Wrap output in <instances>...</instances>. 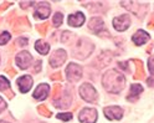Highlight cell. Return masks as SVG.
<instances>
[{
	"mask_svg": "<svg viewBox=\"0 0 154 123\" xmlns=\"http://www.w3.org/2000/svg\"><path fill=\"white\" fill-rule=\"evenodd\" d=\"M85 23V15L82 13H76L69 16V25L73 27H79Z\"/></svg>",
	"mask_w": 154,
	"mask_h": 123,
	"instance_id": "2e32d148",
	"label": "cell"
},
{
	"mask_svg": "<svg viewBox=\"0 0 154 123\" xmlns=\"http://www.w3.org/2000/svg\"><path fill=\"white\" fill-rule=\"evenodd\" d=\"M0 123H8V122H4V121H0Z\"/></svg>",
	"mask_w": 154,
	"mask_h": 123,
	"instance_id": "f1b7e54d",
	"label": "cell"
},
{
	"mask_svg": "<svg viewBox=\"0 0 154 123\" xmlns=\"http://www.w3.org/2000/svg\"><path fill=\"white\" fill-rule=\"evenodd\" d=\"M16 44L19 46H26L27 45V39L26 37H19V39L16 40Z\"/></svg>",
	"mask_w": 154,
	"mask_h": 123,
	"instance_id": "d4e9b609",
	"label": "cell"
},
{
	"mask_svg": "<svg viewBox=\"0 0 154 123\" xmlns=\"http://www.w3.org/2000/svg\"><path fill=\"white\" fill-rule=\"evenodd\" d=\"M131 25V16L129 15H121L113 19V26L117 31L127 30Z\"/></svg>",
	"mask_w": 154,
	"mask_h": 123,
	"instance_id": "5b68a950",
	"label": "cell"
},
{
	"mask_svg": "<svg viewBox=\"0 0 154 123\" xmlns=\"http://www.w3.org/2000/svg\"><path fill=\"white\" fill-rule=\"evenodd\" d=\"M90 29L94 32L100 35L102 30H104V24H103V20L100 17H92L91 21H90Z\"/></svg>",
	"mask_w": 154,
	"mask_h": 123,
	"instance_id": "5bb4252c",
	"label": "cell"
},
{
	"mask_svg": "<svg viewBox=\"0 0 154 123\" xmlns=\"http://www.w3.org/2000/svg\"><path fill=\"white\" fill-rule=\"evenodd\" d=\"M79 119L82 123H96V121H97V111L94 108H83L80 113Z\"/></svg>",
	"mask_w": 154,
	"mask_h": 123,
	"instance_id": "8992f818",
	"label": "cell"
},
{
	"mask_svg": "<svg viewBox=\"0 0 154 123\" xmlns=\"http://www.w3.org/2000/svg\"><path fill=\"white\" fill-rule=\"evenodd\" d=\"M148 85H149V86H153V85H154V80L149 78V80H148Z\"/></svg>",
	"mask_w": 154,
	"mask_h": 123,
	"instance_id": "83f0119b",
	"label": "cell"
},
{
	"mask_svg": "<svg viewBox=\"0 0 154 123\" xmlns=\"http://www.w3.org/2000/svg\"><path fill=\"white\" fill-rule=\"evenodd\" d=\"M47 24H44V26H37V30L40 31V32H42V34H45L46 32V29H47Z\"/></svg>",
	"mask_w": 154,
	"mask_h": 123,
	"instance_id": "4316f807",
	"label": "cell"
},
{
	"mask_svg": "<svg viewBox=\"0 0 154 123\" xmlns=\"http://www.w3.org/2000/svg\"><path fill=\"white\" fill-rule=\"evenodd\" d=\"M93 51V45L88 41V40H86V39H81L79 41V44L76 45L75 47V56L76 57H79V59H85V57H87V56Z\"/></svg>",
	"mask_w": 154,
	"mask_h": 123,
	"instance_id": "7a4b0ae2",
	"label": "cell"
},
{
	"mask_svg": "<svg viewBox=\"0 0 154 123\" xmlns=\"http://www.w3.org/2000/svg\"><path fill=\"white\" fill-rule=\"evenodd\" d=\"M148 67H149V71L152 72V75H154V56L148 60Z\"/></svg>",
	"mask_w": 154,
	"mask_h": 123,
	"instance_id": "cb8c5ba5",
	"label": "cell"
},
{
	"mask_svg": "<svg viewBox=\"0 0 154 123\" xmlns=\"http://www.w3.org/2000/svg\"><path fill=\"white\" fill-rule=\"evenodd\" d=\"M35 49H36V51L38 54L47 55V54H49V51H50V45L47 42H45V41H42V40H38V41H36Z\"/></svg>",
	"mask_w": 154,
	"mask_h": 123,
	"instance_id": "ac0fdd59",
	"label": "cell"
},
{
	"mask_svg": "<svg viewBox=\"0 0 154 123\" xmlns=\"http://www.w3.org/2000/svg\"><path fill=\"white\" fill-rule=\"evenodd\" d=\"M66 57H67V55L65 50H56L50 57V65L52 67H59V66H61L65 62Z\"/></svg>",
	"mask_w": 154,
	"mask_h": 123,
	"instance_id": "8fae6325",
	"label": "cell"
},
{
	"mask_svg": "<svg viewBox=\"0 0 154 123\" xmlns=\"http://www.w3.org/2000/svg\"><path fill=\"white\" fill-rule=\"evenodd\" d=\"M148 40H149V35H148V32L143 31V30L137 31L136 34L133 35V37H132V41L136 44V45H138V46L144 45Z\"/></svg>",
	"mask_w": 154,
	"mask_h": 123,
	"instance_id": "9a60e30c",
	"label": "cell"
},
{
	"mask_svg": "<svg viewBox=\"0 0 154 123\" xmlns=\"http://www.w3.org/2000/svg\"><path fill=\"white\" fill-rule=\"evenodd\" d=\"M38 112H40V113H42V115L44 116H46V117H50L51 116V112L49 111V109H47L45 106H38Z\"/></svg>",
	"mask_w": 154,
	"mask_h": 123,
	"instance_id": "603a6c76",
	"label": "cell"
},
{
	"mask_svg": "<svg viewBox=\"0 0 154 123\" xmlns=\"http://www.w3.org/2000/svg\"><path fill=\"white\" fill-rule=\"evenodd\" d=\"M66 77L70 82H77L82 78V67L80 65L70 63L66 67Z\"/></svg>",
	"mask_w": 154,
	"mask_h": 123,
	"instance_id": "277c9868",
	"label": "cell"
},
{
	"mask_svg": "<svg viewBox=\"0 0 154 123\" xmlns=\"http://www.w3.org/2000/svg\"><path fill=\"white\" fill-rule=\"evenodd\" d=\"M57 118L62 119V121H70V119H72V113H59Z\"/></svg>",
	"mask_w": 154,
	"mask_h": 123,
	"instance_id": "7402d4cb",
	"label": "cell"
},
{
	"mask_svg": "<svg viewBox=\"0 0 154 123\" xmlns=\"http://www.w3.org/2000/svg\"><path fill=\"white\" fill-rule=\"evenodd\" d=\"M51 13V6L49 3H40L35 8V17L37 19H47Z\"/></svg>",
	"mask_w": 154,
	"mask_h": 123,
	"instance_id": "30bf717a",
	"label": "cell"
},
{
	"mask_svg": "<svg viewBox=\"0 0 154 123\" xmlns=\"http://www.w3.org/2000/svg\"><path fill=\"white\" fill-rule=\"evenodd\" d=\"M102 85L103 87L111 93H119L126 85V78L122 73H119L116 70L107 71L102 77Z\"/></svg>",
	"mask_w": 154,
	"mask_h": 123,
	"instance_id": "6da1fadb",
	"label": "cell"
},
{
	"mask_svg": "<svg viewBox=\"0 0 154 123\" xmlns=\"http://www.w3.org/2000/svg\"><path fill=\"white\" fill-rule=\"evenodd\" d=\"M9 40H10V34L9 32H3L2 35H0V45H5Z\"/></svg>",
	"mask_w": 154,
	"mask_h": 123,
	"instance_id": "44dd1931",
	"label": "cell"
},
{
	"mask_svg": "<svg viewBox=\"0 0 154 123\" xmlns=\"http://www.w3.org/2000/svg\"><path fill=\"white\" fill-rule=\"evenodd\" d=\"M143 92V87L138 83H133L131 86V92H129V96L127 97L128 101H134L139 94Z\"/></svg>",
	"mask_w": 154,
	"mask_h": 123,
	"instance_id": "e0dca14e",
	"label": "cell"
},
{
	"mask_svg": "<svg viewBox=\"0 0 154 123\" xmlns=\"http://www.w3.org/2000/svg\"><path fill=\"white\" fill-rule=\"evenodd\" d=\"M17 86L23 93L29 92V90L32 86V77L30 75H24L20 78H17Z\"/></svg>",
	"mask_w": 154,
	"mask_h": 123,
	"instance_id": "7c38bea8",
	"label": "cell"
},
{
	"mask_svg": "<svg viewBox=\"0 0 154 123\" xmlns=\"http://www.w3.org/2000/svg\"><path fill=\"white\" fill-rule=\"evenodd\" d=\"M15 61H16V65H17L20 69L26 70L29 66H30L31 61H32V56L29 54L27 51H21V52H19V54L16 55Z\"/></svg>",
	"mask_w": 154,
	"mask_h": 123,
	"instance_id": "ba28073f",
	"label": "cell"
},
{
	"mask_svg": "<svg viewBox=\"0 0 154 123\" xmlns=\"http://www.w3.org/2000/svg\"><path fill=\"white\" fill-rule=\"evenodd\" d=\"M103 112H104V116L107 117L108 119H111V121H118L123 116V109L119 106H108V107H104Z\"/></svg>",
	"mask_w": 154,
	"mask_h": 123,
	"instance_id": "52a82bcc",
	"label": "cell"
},
{
	"mask_svg": "<svg viewBox=\"0 0 154 123\" xmlns=\"http://www.w3.org/2000/svg\"><path fill=\"white\" fill-rule=\"evenodd\" d=\"M71 102H72L71 93L70 92H63L62 93V91L60 93V96L54 101L55 107H57V108H69L71 106Z\"/></svg>",
	"mask_w": 154,
	"mask_h": 123,
	"instance_id": "9c48e42d",
	"label": "cell"
},
{
	"mask_svg": "<svg viewBox=\"0 0 154 123\" xmlns=\"http://www.w3.org/2000/svg\"><path fill=\"white\" fill-rule=\"evenodd\" d=\"M9 87H10V83H9V81L4 76H0V91H5Z\"/></svg>",
	"mask_w": 154,
	"mask_h": 123,
	"instance_id": "ffe728a7",
	"label": "cell"
},
{
	"mask_svg": "<svg viewBox=\"0 0 154 123\" xmlns=\"http://www.w3.org/2000/svg\"><path fill=\"white\" fill-rule=\"evenodd\" d=\"M5 108H6V103H5V101L2 97H0V113H2Z\"/></svg>",
	"mask_w": 154,
	"mask_h": 123,
	"instance_id": "484cf974",
	"label": "cell"
},
{
	"mask_svg": "<svg viewBox=\"0 0 154 123\" xmlns=\"http://www.w3.org/2000/svg\"><path fill=\"white\" fill-rule=\"evenodd\" d=\"M49 91H50V86H49V85H46V83L38 85L37 88L34 92V98L35 100H38V101H42V100H45L47 97Z\"/></svg>",
	"mask_w": 154,
	"mask_h": 123,
	"instance_id": "4fadbf2b",
	"label": "cell"
},
{
	"mask_svg": "<svg viewBox=\"0 0 154 123\" xmlns=\"http://www.w3.org/2000/svg\"><path fill=\"white\" fill-rule=\"evenodd\" d=\"M80 96L82 100L86 102H94L97 100V92H96L94 87L90 83H83L80 87Z\"/></svg>",
	"mask_w": 154,
	"mask_h": 123,
	"instance_id": "3957f363",
	"label": "cell"
},
{
	"mask_svg": "<svg viewBox=\"0 0 154 123\" xmlns=\"http://www.w3.org/2000/svg\"><path fill=\"white\" fill-rule=\"evenodd\" d=\"M62 21H63V15H62L61 13H56V14L54 15V17H52V24H54V26L59 27L60 25H62Z\"/></svg>",
	"mask_w": 154,
	"mask_h": 123,
	"instance_id": "d6986e66",
	"label": "cell"
}]
</instances>
